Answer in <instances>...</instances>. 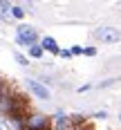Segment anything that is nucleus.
<instances>
[{
    "instance_id": "obj_1",
    "label": "nucleus",
    "mask_w": 121,
    "mask_h": 130,
    "mask_svg": "<svg viewBox=\"0 0 121 130\" xmlns=\"http://www.w3.org/2000/svg\"><path fill=\"white\" fill-rule=\"evenodd\" d=\"M52 126V119L40 115V112H31V115H25V119L18 123L20 130H49Z\"/></svg>"
},
{
    "instance_id": "obj_2",
    "label": "nucleus",
    "mask_w": 121,
    "mask_h": 130,
    "mask_svg": "<svg viewBox=\"0 0 121 130\" xmlns=\"http://www.w3.org/2000/svg\"><path fill=\"white\" fill-rule=\"evenodd\" d=\"M16 43L23 45V47H34L38 43V34L36 29L29 25H18L16 27Z\"/></svg>"
},
{
    "instance_id": "obj_3",
    "label": "nucleus",
    "mask_w": 121,
    "mask_h": 130,
    "mask_svg": "<svg viewBox=\"0 0 121 130\" xmlns=\"http://www.w3.org/2000/svg\"><path fill=\"white\" fill-rule=\"evenodd\" d=\"M94 38L101 40V43H119L121 40V31L117 29V27H108V25H101L94 29Z\"/></svg>"
},
{
    "instance_id": "obj_4",
    "label": "nucleus",
    "mask_w": 121,
    "mask_h": 130,
    "mask_svg": "<svg viewBox=\"0 0 121 130\" xmlns=\"http://www.w3.org/2000/svg\"><path fill=\"white\" fill-rule=\"evenodd\" d=\"M25 85L29 88V92L36 96V99H43V101H47L52 94H49V90H47V85H43L40 81H34V78H27Z\"/></svg>"
},
{
    "instance_id": "obj_5",
    "label": "nucleus",
    "mask_w": 121,
    "mask_h": 130,
    "mask_svg": "<svg viewBox=\"0 0 121 130\" xmlns=\"http://www.w3.org/2000/svg\"><path fill=\"white\" fill-rule=\"evenodd\" d=\"M40 50L45 52H52V54H58V45H56V40L52 36H45V38H40Z\"/></svg>"
},
{
    "instance_id": "obj_6",
    "label": "nucleus",
    "mask_w": 121,
    "mask_h": 130,
    "mask_svg": "<svg viewBox=\"0 0 121 130\" xmlns=\"http://www.w3.org/2000/svg\"><path fill=\"white\" fill-rule=\"evenodd\" d=\"M9 96H11V92H9V83L0 78V108L7 103V99H9Z\"/></svg>"
},
{
    "instance_id": "obj_7",
    "label": "nucleus",
    "mask_w": 121,
    "mask_h": 130,
    "mask_svg": "<svg viewBox=\"0 0 121 130\" xmlns=\"http://www.w3.org/2000/svg\"><path fill=\"white\" fill-rule=\"evenodd\" d=\"M11 18H18V20L25 18V9H23L20 5H13V7H11Z\"/></svg>"
},
{
    "instance_id": "obj_8",
    "label": "nucleus",
    "mask_w": 121,
    "mask_h": 130,
    "mask_svg": "<svg viewBox=\"0 0 121 130\" xmlns=\"http://www.w3.org/2000/svg\"><path fill=\"white\" fill-rule=\"evenodd\" d=\"M0 16H11V5L9 2H0Z\"/></svg>"
},
{
    "instance_id": "obj_9",
    "label": "nucleus",
    "mask_w": 121,
    "mask_h": 130,
    "mask_svg": "<svg viewBox=\"0 0 121 130\" xmlns=\"http://www.w3.org/2000/svg\"><path fill=\"white\" fill-rule=\"evenodd\" d=\"M29 56H31V58H40V56H43V50H40V45H34V47H29Z\"/></svg>"
},
{
    "instance_id": "obj_10",
    "label": "nucleus",
    "mask_w": 121,
    "mask_h": 130,
    "mask_svg": "<svg viewBox=\"0 0 121 130\" xmlns=\"http://www.w3.org/2000/svg\"><path fill=\"white\" fill-rule=\"evenodd\" d=\"M13 58H16V61H18L20 65H29V61H27V56H23L20 52H13Z\"/></svg>"
},
{
    "instance_id": "obj_11",
    "label": "nucleus",
    "mask_w": 121,
    "mask_h": 130,
    "mask_svg": "<svg viewBox=\"0 0 121 130\" xmlns=\"http://www.w3.org/2000/svg\"><path fill=\"white\" fill-rule=\"evenodd\" d=\"M83 54H85V56H96V50H94V47H85Z\"/></svg>"
},
{
    "instance_id": "obj_12",
    "label": "nucleus",
    "mask_w": 121,
    "mask_h": 130,
    "mask_svg": "<svg viewBox=\"0 0 121 130\" xmlns=\"http://www.w3.org/2000/svg\"><path fill=\"white\" fill-rule=\"evenodd\" d=\"M70 54H72V56H79V54H83V47H72Z\"/></svg>"
},
{
    "instance_id": "obj_13",
    "label": "nucleus",
    "mask_w": 121,
    "mask_h": 130,
    "mask_svg": "<svg viewBox=\"0 0 121 130\" xmlns=\"http://www.w3.org/2000/svg\"><path fill=\"white\" fill-rule=\"evenodd\" d=\"M58 56H63V58H70L72 54H70V50H58Z\"/></svg>"
},
{
    "instance_id": "obj_14",
    "label": "nucleus",
    "mask_w": 121,
    "mask_h": 130,
    "mask_svg": "<svg viewBox=\"0 0 121 130\" xmlns=\"http://www.w3.org/2000/svg\"><path fill=\"white\" fill-rule=\"evenodd\" d=\"M94 117H99V119H106V117H108V112H106V110H101V112H96Z\"/></svg>"
}]
</instances>
